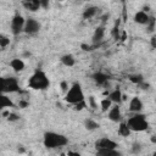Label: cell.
<instances>
[{"label":"cell","instance_id":"obj_11","mask_svg":"<svg viewBox=\"0 0 156 156\" xmlns=\"http://www.w3.org/2000/svg\"><path fill=\"white\" fill-rule=\"evenodd\" d=\"M143 110V102L138 96H134L129 101V111L130 112H140Z\"/></svg>","mask_w":156,"mask_h":156},{"label":"cell","instance_id":"obj_29","mask_svg":"<svg viewBox=\"0 0 156 156\" xmlns=\"http://www.w3.org/2000/svg\"><path fill=\"white\" fill-rule=\"evenodd\" d=\"M85 107H87V102H85V100L79 101V102H77V104L74 105V108H76L77 111H80V110H83V108H85Z\"/></svg>","mask_w":156,"mask_h":156},{"label":"cell","instance_id":"obj_9","mask_svg":"<svg viewBox=\"0 0 156 156\" xmlns=\"http://www.w3.org/2000/svg\"><path fill=\"white\" fill-rule=\"evenodd\" d=\"M108 119L112 122H121L122 121V113H121V108L119 106L116 104L115 106H111L108 108Z\"/></svg>","mask_w":156,"mask_h":156},{"label":"cell","instance_id":"obj_34","mask_svg":"<svg viewBox=\"0 0 156 156\" xmlns=\"http://www.w3.org/2000/svg\"><path fill=\"white\" fill-rule=\"evenodd\" d=\"M39 1H40V6L43 9H48L50 5V0H39Z\"/></svg>","mask_w":156,"mask_h":156},{"label":"cell","instance_id":"obj_14","mask_svg":"<svg viewBox=\"0 0 156 156\" xmlns=\"http://www.w3.org/2000/svg\"><path fill=\"white\" fill-rule=\"evenodd\" d=\"M107 98L112 101V104H117V105H119V104L122 102V91L117 88V89L112 90L111 93H108Z\"/></svg>","mask_w":156,"mask_h":156},{"label":"cell","instance_id":"obj_4","mask_svg":"<svg viewBox=\"0 0 156 156\" xmlns=\"http://www.w3.org/2000/svg\"><path fill=\"white\" fill-rule=\"evenodd\" d=\"M83 100H85V98H84V93H83V89H82L80 84L79 83H73L71 85V88H68V90L66 91L65 101L68 102V104L76 105L77 102L83 101Z\"/></svg>","mask_w":156,"mask_h":156},{"label":"cell","instance_id":"obj_30","mask_svg":"<svg viewBox=\"0 0 156 156\" xmlns=\"http://www.w3.org/2000/svg\"><path fill=\"white\" fill-rule=\"evenodd\" d=\"M140 150H141L140 144H139V143H134V144H133V147H132V152H133V154H139Z\"/></svg>","mask_w":156,"mask_h":156},{"label":"cell","instance_id":"obj_8","mask_svg":"<svg viewBox=\"0 0 156 156\" xmlns=\"http://www.w3.org/2000/svg\"><path fill=\"white\" fill-rule=\"evenodd\" d=\"M118 146V144L108 138H101V139H98L95 141V147L96 150L98 149H116Z\"/></svg>","mask_w":156,"mask_h":156},{"label":"cell","instance_id":"obj_5","mask_svg":"<svg viewBox=\"0 0 156 156\" xmlns=\"http://www.w3.org/2000/svg\"><path fill=\"white\" fill-rule=\"evenodd\" d=\"M20 91V84L15 77H0V94L17 93Z\"/></svg>","mask_w":156,"mask_h":156},{"label":"cell","instance_id":"obj_23","mask_svg":"<svg viewBox=\"0 0 156 156\" xmlns=\"http://www.w3.org/2000/svg\"><path fill=\"white\" fill-rule=\"evenodd\" d=\"M128 78H129V80H130L132 83H134V84H136V85H139V84H141V83L144 82V77H143L141 74H139V73L130 74Z\"/></svg>","mask_w":156,"mask_h":156},{"label":"cell","instance_id":"obj_36","mask_svg":"<svg viewBox=\"0 0 156 156\" xmlns=\"http://www.w3.org/2000/svg\"><path fill=\"white\" fill-rule=\"evenodd\" d=\"M89 102H90V105L94 107V108H96V104H95V100H94V96H89Z\"/></svg>","mask_w":156,"mask_h":156},{"label":"cell","instance_id":"obj_12","mask_svg":"<svg viewBox=\"0 0 156 156\" xmlns=\"http://www.w3.org/2000/svg\"><path fill=\"white\" fill-rule=\"evenodd\" d=\"M22 6L26 10L29 11H38L41 6H40V1L39 0H22Z\"/></svg>","mask_w":156,"mask_h":156},{"label":"cell","instance_id":"obj_33","mask_svg":"<svg viewBox=\"0 0 156 156\" xmlns=\"http://www.w3.org/2000/svg\"><path fill=\"white\" fill-rule=\"evenodd\" d=\"M28 105H29V102L27 100H20V102H18V107L20 108H26Z\"/></svg>","mask_w":156,"mask_h":156},{"label":"cell","instance_id":"obj_31","mask_svg":"<svg viewBox=\"0 0 156 156\" xmlns=\"http://www.w3.org/2000/svg\"><path fill=\"white\" fill-rule=\"evenodd\" d=\"M80 48H82V50H83V51H91L94 46H91V45H88V44H84V43H83V44L80 45Z\"/></svg>","mask_w":156,"mask_h":156},{"label":"cell","instance_id":"obj_24","mask_svg":"<svg viewBox=\"0 0 156 156\" xmlns=\"http://www.w3.org/2000/svg\"><path fill=\"white\" fill-rule=\"evenodd\" d=\"M100 106H101V111H102V112H106V111L112 106V101H111L108 98H105V99L101 100Z\"/></svg>","mask_w":156,"mask_h":156},{"label":"cell","instance_id":"obj_13","mask_svg":"<svg viewBox=\"0 0 156 156\" xmlns=\"http://www.w3.org/2000/svg\"><path fill=\"white\" fill-rule=\"evenodd\" d=\"M99 7L98 6H89V7H87L84 11H83V13H82V16H83V18L84 20H90V18H93L94 16H96L98 13H99Z\"/></svg>","mask_w":156,"mask_h":156},{"label":"cell","instance_id":"obj_18","mask_svg":"<svg viewBox=\"0 0 156 156\" xmlns=\"http://www.w3.org/2000/svg\"><path fill=\"white\" fill-rule=\"evenodd\" d=\"M10 66L16 72H21V71L24 69V62L21 58H12L11 62H10Z\"/></svg>","mask_w":156,"mask_h":156},{"label":"cell","instance_id":"obj_19","mask_svg":"<svg viewBox=\"0 0 156 156\" xmlns=\"http://www.w3.org/2000/svg\"><path fill=\"white\" fill-rule=\"evenodd\" d=\"M61 63L65 65V66H67V67H72V66H74V63H76V58H74L73 55L66 54V55H63V56L61 57Z\"/></svg>","mask_w":156,"mask_h":156},{"label":"cell","instance_id":"obj_21","mask_svg":"<svg viewBox=\"0 0 156 156\" xmlns=\"http://www.w3.org/2000/svg\"><path fill=\"white\" fill-rule=\"evenodd\" d=\"M117 132H118V134L121 136H128L132 130L129 129V127H128V124L126 122H121L119 126H118V130Z\"/></svg>","mask_w":156,"mask_h":156},{"label":"cell","instance_id":"obj_2","mask_svg":"<svg viewBox=\"0 0 156 156\" xmlns=\"http://www.w3.org/2000/svg\"><path fill=\"white\" fill-rule=\"evenodd\" d=\"M28 85H29V88H32L34 90H45L46 88H49L50 80L44 71L35 69L34 73L28 79Z\"/></svg>","mask_w":156,"mask_h":156},{"label":"cell","instance_id":"obj_10","mask_svg":"<svg viewBox=\"0 0 156 156\" xmlns=\"http://www.w3.org/2000/svg\"><path fill=\"white\" fill-rule=\"evenodd\" d=\"M93 79L96 83V85H99V87H106L108 84V79L110 78H108L107 74H105L102 72H96V73L93 74Z\"/></svg>","mask_w":156,"mask_h":156},{"label":"cell","instance_id":"obj_15","mask_svg":"<svg viewBox=\"0 0 156 156\" xmlns=\"http://www.w3.org/2000/svg\"><path fill=\"white\" fill-rule=\"evenodd\" d=\"M149 15L146 13V12H144V11H138L135 15H134V21H135V23H138V24H146L147 23V21H149Z\"/></svg>","mask_w":156,"mask_h":156},{"label":"cell","instance_id":"obj_7","mask_svg":"<svg viewBox=\"0 0 156 156\" xmlns=\"http://www.w3.org/2000/svg\"><path fill=\"white\" fill-rule=\"evenodd\" d=\"M40 30V23L35 20V18H27L24 22V27H23V32L28 35H35Z\"/></svg>","mask_w":156,"mask_h":156},{"label":"cell","instance_id":"obj_25","mask_svg":"<svg viewBox=\"0 0 156 156\" xmlns=\"http://www.w3.org/2000/svg\"><path fill=\"white\" fill-rule=\"evenodd\" d=\"M146 29L149 33H154V30H155V17L154 16L149 17V21L146 23Z\"/></svg>","mask_w":156,"mask_h":156},{"label":"cell","instance_id":"obj_27","mask_svg":"<svg viewBox=\"0 0 156 156\" xmlns=\"http://www.w3.org/2000/svg\"><path fill=\"white\" fill-rule=\"evenodd\" d=\"M9 44H10V39L7 37L0 34V48H6Z\"/></svg>","mask_w":156,"mask_h":156},{"label":"cell","instance_id":"obj_37","mask_svg":"<svg viewBox=\"0 0 156 156\" xmlns=\"http://www.w3.org/2000/svg\"><path fill=\"white\" fill-rule=\"evenodd\" d=\"M151 141H152V143H156V138H155V135L151 136Z\"/></svg>","mask_w":156,"mask_h":156},{"label":"cell","instance_id":"obj_35","mask_svg":"<svg viewBox=\"0 0 156 156\" xmlns=\"http://www.w3.org/2000/svg\"><path fill=\"white\" fill-rule=\"evenodd\" d=\"M150 41H151V48H152V49H156V35H155V34H152Z\"/></svg>","mask_w":156,"mask_h":156},{"label":"cell","instance_id":"obj_26","mask_svg":"<svg viewBox=\"0 0 156 156\" xmlns=\"http://www.w3.org/2000/svg\"><path fill=\"white\" fill-rule=\"evenodd\" d=\"M118 23H119V21H117V22H116L115 27H113V28H112V30H111V35H112L115 39H119V29H118Z\"/></svg>","mask_w":156,"mask_h":156},{"label":"cell","instance_id":"obj_16","mask_svg":"<svg viewBox=\"0 0 156 156\" xmlns=\"http://www.w3.org/2000/svg\"><path fill=\"white\" fill-rule=\"evenodd\" d=\"M104 35H105V27L104 26H99L95 32H94V35H93V41L94 44H99L102 39H104Z\"/></svg>","mask_w":156,"mask_h":156},{"label":"cell","instance_id":"obj_20","mask_svg":"<svg viewBox=\"0 0 156 156\" xmlns=\"http://www.w3.org/2000/svg\"><path fill=\"white\" fill-rule=\"evenodd\" d=\"M98 155L101 156H119L121 152H118L116 149H98Z\"/></svg>","mask_w":156,"mask_h":156},{"label":"cell","instance_id":"obj_1","mask_svg":"<svg viewBox=\"0 0 156 156\" xmlns=\"http://www.w3.org/2000/svg\"><path fill=\"white\" fill-rule=\"evenodd\" d=\"M43 143H44V146L48 149H56V147H62V146L67 145L68 139H67V136H65L63 134H60V133L45 132Z\"/></svg>","mask_w":156,"mask_h":156},{"label":"cell","instance_id":"obj_28","mask_svg":"<svg viewBox=\"0 0 156 156\" xmlns=\"http://www.w3.org/2000/svg\"><path fill=\"white\" fill-rule=\"evenodd\" d=\"M18 119H20V116H18L17 113L10 112V113L7 115V121H9V122H16V121H18Z\"/></svg>","mask_w":156,"mask_h":156},{"label":"cell","instance_id":"obj_6","mask_svg":"<svg viewBox=\"0 0 156 156\" xmlns=\"http://www.w3.org/2000/svg\"><path fill=\"white\" fill-rule=\"evenodd\" d=\"M24 22H26V20L20 13H17L12 17V20H11V32H12L13 35H18L21 32H23Z\"/></svg>","mask_w":156,"mask_h":156},{"label":"cell","instance_id":"obj_32","mask_svg":"<svg viewBox=\"0 0 156 156\" xmlns=\"http://www.w3.org/2000/svg\"><path fill=\"white\" fill-rule=\"evenodd\" d=\"M60 87H61V90H62L63 93H66V91L68 90V83H67L66 80H62V82H61V85H60Z\"/></svg>","mask_w":156,"mask_h":156},{"label":"cell","instance_id":"obj_3","mask_svg":"<svg viewBox=\"0 0 156 156\" xmlns=\"http://www.w3.org/2000/svg\"><path fill=\"white\" fill-rule=\"evenodd\" d=\"M132 132H144L149 128V122L145 118V115H141L139 112H135L133 116H130L126 122Z\"/></svg>","mask_w":156,"mask_h":156},{"label":"cell","instance_id":"obj_17","mask_svg":"<svg viewBox=\"0 0 156 156\" xmlns=\"http://www.w3.org/2000/svg\"><path fill=\"white\" fill-rule=\"evenodd\" d=\"M13 101L6 94H0V110L5 107H13Z\"/></svg>","mask_w":156,"mask_h":156},{"label":"cell","instance_id":"obj_22","mask_svg":"<svg viewBox=\"0 0 156 156\" xmlns=\"http://www.w3.org/2000/svg\"><path fill=\"white\" fill-rule=\"evenodd\" d=\"M84 127H85L88 130H95V129H98V128L100 127V124H99L96 121H94V119H91V118H88V119L84 121Z\"/></svg>","mask_w":156,"mask_h":156}]
</instances>
